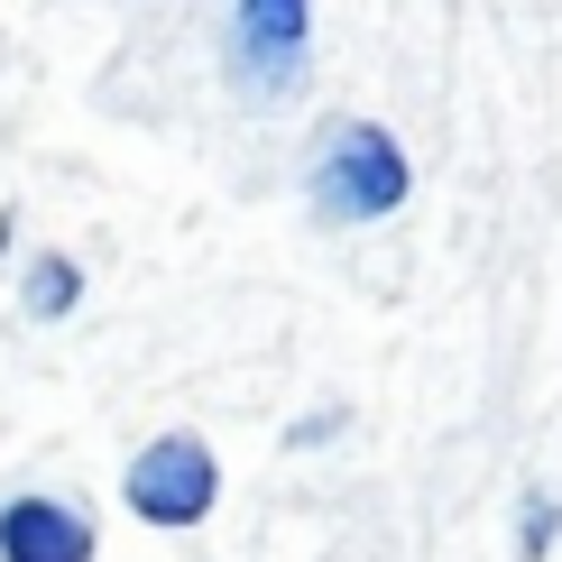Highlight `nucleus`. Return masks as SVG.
<instances>
[{"label":"nucleus","instance_id":"nucleus-6","mask_svg":"<svg viewBox=\"0 0 562 562\" xmlns=\"http://www.w3.org/2000/svg\"><path fill=\"white\" fill-rule=\"evenodd\" d=\"M544 544H553V498H535L526 507V553H544Z\"/></svg>","mask_w":562,"mask_h":562},{"label":"nucleus","instance_id":"nucleus-3","mask_svg":"<svg viewBox=\"0 0 562 562\" xmlns=\"http://www.w3.org/2000/svg\"><path fill=\"white\" fill-rule=\"evenodd\" d=\"M304 37H314V0H240L231 19V65L249 92H286L304 75Z\"/></svg>","mask_w":562,"mask_h":562},{"label":"nucleus","instance_id":"nucleus-2","mask_svg":"<svg viewBox=\"0 0 562 562\" xmlns=\"http://www.w3.org/2000/svg\"><path fill=\"white\" fill-rule=\"evenodd\" d=\"M121 498H130V517L157 526V535L203 526V517L222 507V461H213V442H203V434H157L148 452L130 461Z\"/></svg>","mask_w":562,"mask_h":562},{"label":"nucleus","instance_id":"nucleus-1","mask_svg":"<svg viewBox=\"0 0 562 562\" xmlns=\"http://www.w3.org/2000/svg\"><path fill=\"white\" fill-rule=\"evenodd\" d=\"M406 194H415V167L396 148V130L341 121L323 138V157H314V213L323 222H387Z\"/></svg>","mask_w":562,"mask_h":562},{"label":"nucleus","instance_id":"nucleus-4","mask_svg":"<svg viewBox=\"0 0 562 562\" xmlns=\"http://www.w3.org/2000/svg\"><path fill=\"white\" fill-rule=\"evenodd\" d=\"M0 562H92V517L65 498H0Z\"/></svg>","mask_w":562,"mask_h":562},{"label":"nucleus","instance_id":"nucleus-5","mask_svg":"<svg viewBox=\"0 0 562 562\" xmlns=\"http://www.w3.org/2000/svg\"><path fill=\"white\" fill-rule=\"evenodd\" d=\"M75 295H83V268H75V259H37L29 277H19V304H29L37 323H56V314H75Z\"/></svg>","mask_w":562,"mask_h":562}]
</instances>
